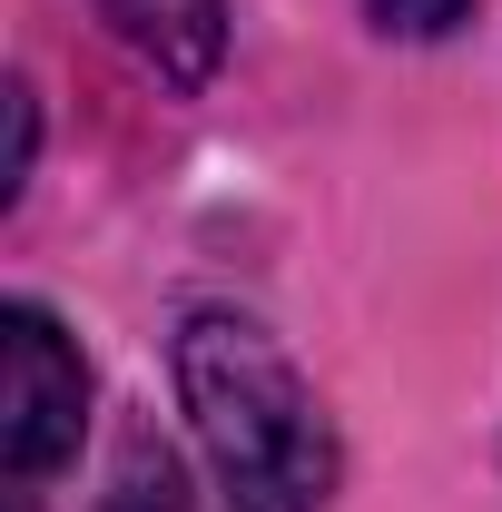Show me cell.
I'll list each match as a JSON object with an SVG mask.
<instances>
[{
	"instance_id": "5",
	"label": "cell",
	"mask_w": 502,
	"mask_h": 512,
	"mask_svg": "<svg viewBox=\"0 0 502 512\" xmlns=\"http://www.w3.org/2000/svg\"><path fill=\"white\" fill-rule=\"evenodd\" d=\"M463 10H473V0H375V20H384V30H404V40H443Z\"/></svg>"
},
{
	"instance_id": "2",
	"label": "cell",
	"mask_w": 502,
	"mask_h": 512,
	"mask_svg": "<svg viewBox=\"0 0 502 512\" xmlns=\"http://www.w3.org/2000/svg\"><path fill=\"white\" fill-rule=\"evenodd\" d=\"M10 414H0V444H10V483L30 493L40 473H60L79 453V414H89V365L40 306H10Z\"/></svg>"
},
{
	"instance_id": "3",
	"label": "cell",
	"mask_w": 502,
	"mask_h": 512,
	"mask_svg": "<svg viewBox=\"0 0 502 512\" xmlns=\"http://www.w3.org/2000/svg\"><path fill=\"white\" fill-rule=\"evenodd\" d=\"M109 30H119V50L158 69L168 89H197L217 50H227V0H89Z\"/></svg>"
},
{
	"instance_id": "4",
	"label": "cell",
	"mask_w": 502,
	"mask_h": 512,
	"mask_svg": "<svg viewBox=\"0 0 502 512\" xmlns=\"http://www.w3.org/2000/svg\"><path fill=\"white\" fill-rule=\"evenodd\" d=\"M99 512H197L188 473H178V453L158 444V434H128L119 473H109V503Z\"/></svg>"
},
{
	"instance_id": "1",
	"label": "cell",
	"mask_w": 502,
	"mask_h": 512,
	"mask_svg": "<svg viewBox=\"0 0 502 512\" xmlns=\"http://www.w3.org/2000/svg\"><path fill=\"white\" fill-rule=\"evenodd\" d=\"M178 394L227 503L237 512H325L335 493V424L315 384L276 355V335L247 316L178 325Z\"/></svg>"
}]
</instances>
